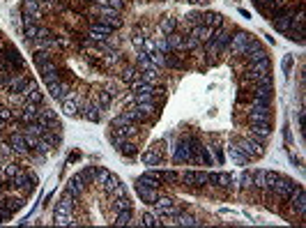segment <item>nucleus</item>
I'll use <instances>...</instances> for the list:
<instances>
[{
  "mask_svg": "<svg viewBox=\"0 0 306 228\" xmlns=\"http://www.w3.org/2000/svg\"><path fill=\"white\" fill-rule=\"evenodd\" d=\"M7 145L12 147L14 155H28V152H30L28 141H26V136H23L21 129H12L10 131V136H7Z\"/></svg>",
  "mask_w": 306,
  "mask_h": 228,
  "instance_id": "nucleus-1",
  "label": "nucleus"
},
{
  "mask_svg": "<svg viewBox=\"0 0 306 228\" xmlns=\"http://www.w3.org/2000/svg\"><path fill=\"white\" fill-rule=\"evenodd\" d=\"M136 191H138V196H141V201L143 203H150V205H152L159 196H161L157 187H150V185H145V182H141V180L136 182Z\"/></svg>",
  "mask_w": 306,
  "mask_h": 228,
  "instance_id": "nucleus-2",
  "label": "nucleus"
},
{
  "mask_svg": "<svg viewBox=\"0 0 306 228\" xmlns=\"http://www.w3.org/2000/svg\"><path fill=\"white\" fill-rule=\"evenodd\" d=\"M141 159H143V164H145V166H159V164L164 162V155H161L159 145H154V147H148V150L143 152Z\"/></svg>",
  "mask_w": 306,
  "mask_h": 228,
  "instance_id": "nucleus-3",
  "label": "nucleus"
},
{
  "mask_svg": "<svg viewBox=\"0 0 306 228\" xmlns=\"http://www.w3.org/2000/svg\"><path fill=\"white\" fill-rule=\"evenodd\" d=\"M177 26H180V21H177L175 17H164L161 21H159L157 30H159L161 35H170V33H175V30H177Z\"/></svg>",
  "mask_w": 306,
  "mask_h": 228,
  "instance_id": "nucleus-4",
  "label": "nucleus"
},
{
  "mask_svg": "<svg viewBox=\"0 0 306 228\" xmlns=\"http://www.w3.org/2000/svg\"><path fill=\"white\" fill-rule=\"evenodd\" d=\"M131 217H134V207H129V210H118L115 212V226H129L131 223Z\"/></svg>",
  "mask_w": 306,
  "mask_h": 228,
  "instance_id": "nucleus-5",
  "label": "nucleus"
},
{
  "mask_svg": "<svg viewBox=\"0 0 306 228\" xmlns=\"http://www.w3.org/2000/svg\"><path fill=\"white\" fill-rule=\"evenodd\" d=\"M138 223H141V226H161V223H159V217H154V214H148V212L143 214Z\"/></svg>",
  "mask_w": 306,
  "mask_h": 228,
  "instance_id": "nucleus-6",
  "label": "nucleus"
},
{
  "mask_svg": "<svg viewBox=\"0 0 306 228\" xmlns=\"http://www.w3.org/2000/svg\"><path fill=\"white\" fill-rule=\"evenodd\" d=\"M290 67H292V55H288V58L283 60V71H285V74L290 71Z\"/></svg>",
  "mask_w": 306,
  "mask_h": 228,
  "instance_id": "nucleus-7",
  "label": "nucleus"
},
{
  "mask_svg": "<svg viewBox=\"0 0 306 228\" xmlns=\"http://www.w3.org/2000/svg\"><path fill=\"white\" fill-rule=\"evenodd\" d=\"M186 3H193V5H196V3H205V0H186Z\"/></svg>",
  "mask_w": 306,
  "mask_h": 228,
  "instance_id": "nucleus-8",
  "label": "nucleus"
},
{
  "mask_svg": "<svg viewBox=\"0 0 306 228\" xmlns=\"http://www.w3.org/2000/svg\"><path fill=\"white\" fill-rule=\"evenodd\" d=\"M85 3H90V5H92V3H97V0H85Z\"/></svg>",
  "mask_w": 306,
  "mask_h": 228,
  "instance_id": "nucleus-9",
  "label": "nucleus"
}]
</instances>
